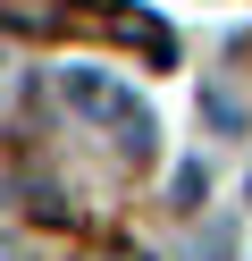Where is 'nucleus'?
Here are the masks:
<instances>
[{
    "label": "nucleus",
    "instance_id": "nucleus-1",
    "mask_svg": "<svg viewBox=\"0 0 252 261\" xmlns=\"http://www.w3.org/2000/svg\"><path fill=\"white\" fill-rule=\"evenodd\" d=\"M59 101H67V110H76V118H93V126H109V135H118V143H126V152H134V160H143V152H151V110H143V101H134V93H126V85H118V76H109V68H59Z\"/></svg>",
    "mask_w": 252,
    "mask_h": 261
}]
</instances>
